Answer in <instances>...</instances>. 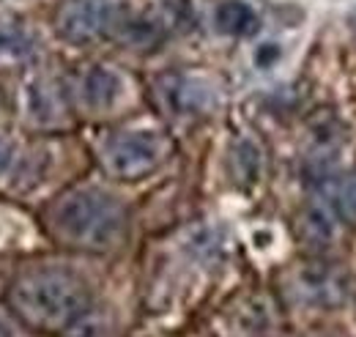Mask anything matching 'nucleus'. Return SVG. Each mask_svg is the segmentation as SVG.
I'll use <instances>...</instances> for the list:
<instances>
[{
    "instance_id": "nucleus-12",
    "label": "nucleus",
    "mask_w": 356,
    "mask_h": 337,
    "mask_svg": "<svg viewBox=\"0 0 356 337\" xmlns=\"http://www.w3.org/2000/svg\"><path fill=\"white\" fill-rule=\"evenodd\" d=\"M31 110L36 118L42 121H55L60 113H63V102H60V93L55 85H33L31 91Z\"/></svg>"
},
{
    "instance_id": "nucleus-5",
    "label": "nucleus",
    "mask_w": 356,
    "mask_h": 337,
    "mask_svg": "<svg viewBox=\"0 0 356 337\" xmlns=\"http://www.w3.org/2000/svg\"><path fill=\"white\" fill-rule=\"evenodd\" d=\"M118 0H72L58 14V33L66 42L86 44L118 25Z\"/></svg>"
},
{
    "instance_id": "nucleus-4",
    "label": "nucleus",
    "mask_w": 356,
    "mask_h": 337,
    "mask_svg": "<svg viewBox=\"0 0 356 337\" xmlns=\"http://www.w3.org/2000/svg\"><path fill=\"white\" fill-rule=\"evenodd\" d=\"M291 294L310 307H337L348 296V277L337 263L305 260L291 274Z\"/></svg>"
},
{
    "instance_id": "nucleus-8",
    "label": "nucleus",
    "mask_w": 356,
    "mask_h": 337,
    "mask_svg": "<svg viewBox=\"0 0 356 337\" xmlns=\"http://www.w3.org/2000/svg\"><path fill=\"white\" fill-rule=\"evenodd\" d=\"M299 236L312 247H329L337 236V211L332 209L329 198L312 201L299 217Z\"/></svg>"
},
{
    "instance_id": "nucleus-6",
    "label": "nucleus",
    "mask_w": 356,
    "mask_h": 337,
    "mask_svg": "<svg viewBox=\"0 0 356 337\" xmlns=\"http://www.w3.org/2000/svg\"><path fill=\"white\" fill-rule=\"evenodd\" d=\"M159 96L173 116H200L214 102V93L209 85L197 77H184V75L165 77L159 83Z\"/></svg>"
},
{
    "instance_id": "nucleus-14",
    "label": "nucleus",
    "mask_w": 356,
    "mask_h": 337,
    "mask_svg": "<svg viewBox=\"0 0 356 337\" xmlns=\"http://www.w3.org/2000/svg\"><path fill=\"white\" fill-rule=\"evenodd\" d=\"M6 165H8V148L0 143V173L6 170Z\"/></svg>"
},
{
    "instance_id": "nucleus-11",
    "label": "nucleus",
    "mask_w": 356,
    "mask_h": 337,
    "mask_svg": "<svg viewBox=\"0 0 356 337\" xmlns=\"http://www.w3.org/2000/svg\"><path fill=\"white\" fill-rule=\"evenodd\" d=\"M332 209L337 211L340 219L346 222H356V173L340 178L337 184H332V189L326 192Z\"/></svg>"
},
{
    "instance_id": "nucleus-3",
    "label": "nucleus",
    "mask_w": 356,
    "mask_h": 337,
    "mask_svg": "<svg viewBox=\"0 0 356 337\" xmlns=\"http://www.w3.org/2000/svg\"><path fill=\"white\" fill-rule=\"evenodd\" d=\"M165 146L154 132H121L102 146V165L110 175L134 181L159 168Z\"/></svg>"
},
{
    "instance_id": "nucleus-13",
    "label": "nucleus",
    "mask_w": 356,
    "mask_h": 337,
    "mask_svg": "<svg viewBox=\"0 0 356 337\" xmlns=\"http://www.w3.org/2000/svg\"><path fill=\"white\" fill-rule=\"evenodd\" d=\"M233 165L238 170V178L241 181H255L258 170H261V154L258 148L250 143V140H241L233 151Z\"/></svg>"
},
{
    "instance_id": "nucleus-2",
    "label": "nucleus",
    "mask_w": 356,
    "mask_h": 337,
    "mask_svg": "<svg viewBox=\"0 0 356 337\" xmlns=\"http://www.w3.org/2000/svg\"><path fill=\"white\" fill-rule=\"evenodd\" d=\"M49 228L69 247L104 253L124 242L127 211L102 189H72L52 203Z\"/></svg>"
},
{
    "instance_id": "nucleus-1",
    "label": "nucleus",
    "mask_w": 356,
    "mask_h": 337,
    "mask_svg": "<svg viewBox=\"0 0 356 337\" xmlns=\"http://www.w3.org/2000/svg\"><path fill=\"white\" fill-rule=\"evenodd\" d=\"M8 304L25 327L36 332H63L90 307V294L74 272L39 266L22 272L11 283Z\"/></svg>"
},
{
    "instance_id": "nucleus-7",
    "label": "nucleus",
    "mask_w": 356,
    "mask_h": 337,
    "mask_svg": "<svg viewBox=\"0 0 356 337\" xmlns=\"http://www.w3.org/2000/svg\"><path fill=\"white\" fill-rule=\"evenodd\" d=\"M121 93V80L104 66H90L77 77V96L88 110H107Z\"/></svg>"
},
{
    "instance_id": "nucleus-10",
    "label": "nucleus",
    "mask_w": 356,
    "mask_h": 337,
    "mask_svg": "<svg viewBox=\"0 0 356 337\" xmlns=\"http://www.w3.org/2000/svg\"><path fill=\"white\" fill-rule=\"evenodd\" d=\"M115 335V324L104 310H86L80 313L66 329L63 337H113Z\"/></svg>"
},
{
    "instance_id": "nucleus-16",
    "label": "nucleus",
    "mask_w": 356,
    "mask_h": 337,
    "mask_svg": "<svg viewBox=\"0 0 356 337\" xmlns=\"http://www.w3.org/2000/svg\"><path fill=\"white\" fill-rule=\"evenodd\" d=\"M315 337H326V335H315Z\"/></svg>"
},
{
    "instance_id": "nucleus-15",
    "label": "nucleus",
    "mask_w": 356,
    "mask_h": 337,
    "mask_svg": "<svg viewBox=\"0 0 356 337\" xmlns=\"http://www.w3.org/2000/svg\"><path fill=\"white\" fill-rule=\"evenodd\" d=\"M0 337H11V329H8V324H6L3 315H0Z\"/></svg>"
},
{
    "instance_id": "nucleus-9",
    "label": "nucleus",
    "mask_w": 356,
    "mask_h": 337,
    "mask_svg": "<svg viewBox=\"0 0 356 337\" xmlns=\"http://www.w3.org/2000/svg\"><path fill=\"white\" fill-rule=\"evenodd\" d=\"M217 25L222 33H230V36H250L258 31V17L247 3L227 0L217 8Z\"/></svg>"
}]
</instances>
